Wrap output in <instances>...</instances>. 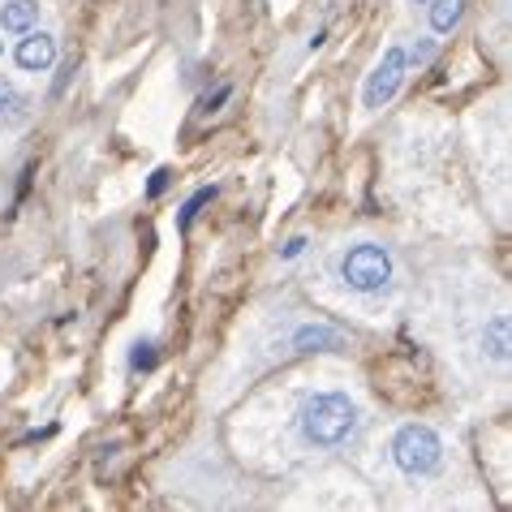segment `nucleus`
Segmentation results:
<instances>
[{
    "mask_svg": "<svg viewBox=\"0 0 512 512\" xmlns=\"http://www.w3.org/2000/svg\"><path fill=\"white\" fill-rule=\"evenodd\" d=\"M362 426V409L349 392H310L302 409H297V435L306 439L310 448H340L358 435Z\"/></svg>",
    "mask_w": 512,
    "mask_h": 512,
    "instance_id": "nucleus-1",
    "label": "nucleus"
},
{
    "mask_svg": "<svg viewBox=\"0 0 512 512\" xmlns=\"http://www.w3.org/2000/svg\"><path fill=\"white\" fill-rule=\"evenodd\" d=\"M388 452H392V465L401 469L409 482L435 478L439 469H444V439H439V431H435V426H426V422L396 426Z\"/></svg>",
    "mask_w": 512,
    "mask_h": 512,
    "instance_id": "nucleus-2",
    "label": "nucleus"
},
{
    "mask_svg": "<svg viewBox=\"0 0 512 512\" xmlns=\"http://www.w3.org/2000/svg\"><path fill=\"white\" fill-rule=\"evenodd\" d=\"M336 276L345 289L353 293H383L396 276V263H392V250L379 246V241H353L336 254Z\"/></svg>",
    "mask_w": 512,
    "mask_h": 512,
    "instance_id": "nucleus-3",
    "label": "nucleus"
},
{
    "mask_svg": "<svg viewBox=\"0 0 512 512\" xmlns=\"http://www.w3.org/2000/svg\"><path fill=\"white\" fill-rule=\"evenodd\" d=\"M405 78H409V61H405V44H388L379 56V65L366 74V87H362V108H383V104H392L396 95H401L405 87Z\"/></svg>",
    "mask_w": 512,
    "mask_h": 512,
    "instance_id": "nucleus-4",
    "label": "nucleus"
},
{
    "mask_svg": "<svg viewBox=\"0 0 512 512\" xmlns=\"http://www.w3.org/2000/svg\"><path fill=\"white\" fill-rule=\"evenodd\" d=\"M13 61H18V69H26V74H48L56 65V35L31 26V31L18 39V48H13Z\"/></svg>",
    "mask_w": 512,
    "mask_h": 512,
    "instance_id": "nucleus-5",
    "label": "nucleus"
},
{
    "mask_svg": "<svg viewBox=\"0 0 512 512\" xmlns=\"http://www.w3.org/2000/svg\"><path fill=\"white\" fill-rule=\"evenodd\" d=\"M289 349L297 358H310V353H340L345 349V336L327 323H297L289 336Z\"/></svg>",
    "mask_w": 512,
    "mask_h": 512,
    "instance_id": "nucleus-6",
    "label": "nucleus"
},
{
    "mask_svg": "<svg viewBox=\"0 0 512 512\" xmlns=\"http://www.w3.org/2000/svg\"><path fill=\"white\" fill-rule=\"evenodd\" d=\"M31 95L26 91H18L9 78H0V125L5 130H22L26 121H31Z\"/></svg>",
    "mask_w": 512,
    "mask_h": 512,
    "instance_id": "nucleus-7",
    "label": "nucleus"
},
{
    "mask_svg": "<svg viewBox=\"0 0 512 512\" xmlns=\"http://www.w3.org/2000/svg\"><path fill=\"white\" fill-rule=\"evenodd\" d=\"M478 345H482V353H487L491 362L504 366L512 358V323H508V315H491L487 327H482V336H478Z\"/></svg>",
    "mask_w": 512,
    "mask_h": 512,
    "instance_id": "nucleus-8",
    "label": "nucleus"
},
{
    "mask_svg": "<svg viewBox=\"0 0 512 512\" xmlns=\"http://www.w3.org/2000/svg\"><path fill=\"white\" fill-rule=\"evenodd\" d=\"M35 22H39L35 0H5V5H0V31L5 35H26Z\"/></svg>",
    "mask_w": 512,
    "mask_h": 512,
    "instance_id": "nucleus-9",
    "label": "nucleus"
},
{
    "mask_svg": "<svg viewBox=\"0 0 512 512\" xmlns=\"http://www.w3.org/2000/svg\"><path fill=\"white\" fill-rule=\"evenodd\" d=\"M469 0H426V18H431V35H452L465 18Z\"/></svg>",
    "mask_w": 512,
    "mask_h": 512,
    "instance_id": "nucleus-10",
    "label": "nucleus"
},
{
    "mask_svg": "<svg viewBox=\"0 0 512 512\" xmlns=\"http://www.w3.org/2000/svg\"><path fill=\"white\" fill-rule=\"evenodd\" d=\"M220 198V186H198L186 203H181V211H177V233L181 237H190V229H194V220H198V211L203 207H211Z\"/></svg>",
    "mask_w": 512,
    "mask_h": 512,
    "instance_id": "nucleus-11",
    "label": "nucleus"
},
{
    "mask_svg": "<svg viewBox=\"0 0 512 512\" xmlns=\"http://www.w3.org/2000/svg\"><path fill=\"white\" fill-rule=\"evenodd\" d=\"M130 371L134 375H155V371H160V345H155V340H134Z\"/></svg>",
    "mask_w": 512,
    "mask_h": 512,
    "instance_id": "nucleus-12",
    "label": "nucleus"
},
{
    "mask_svg": "<svg viewBox=\"0 0 512 512\" xmlns=\"http://www.w3.org/2000/svg\"><path fill=\"white\" fill-rule=\"evenodd\" d=\"M405 61H409V74H414V69L422 74V69L435 61V39H431V35H418L414 48H405Z\"/></svg>",
    "mask_w": 512,
    "mask_h": 512,
    "instance_id": "nucleus-13",
    "label": "nucleus"
},
{
    "mask_svg": "<svg viewBox=\"0 0 512 512\" xmlns=\"http://www.w3.org/2000/svg\"><path fill=\"white\" fill-rule=\"evenodd\" d=\"M168 186H173V168L160 164V168H151V177H147V186H142V194H147V203H155V198H164Z\"/></svg>",
    "mask_w": 512,
    "mask_h": 512,
    "instance_id": "nucleus-14",
    "label": "nucleus"
},
{
    "mask_svg": "<svg viewBox=\"0 0 512 512\" xmlns=\"http://www.w3.org/2000/svg\"><path fill=\"white\" fill-rule=\"evenodd\" d=\"M233 99V82H220L216 91H207L203 99H198V112H203V117H211V112H220L224 104H229Z\"/></svg>",
    "mask_w": 512,
    "mask_h": 512,
    "instance_id": "nucleus-15",
    "label": "nucleus"
},
{
    "mask_svg": "<svg viewBox=\"0 0 512 512\" xmlns=\"http://www.w3.org/2000/svg\"><path fill=\"white\" fill-rule=\"evenodd\" d=\"M31 181H35V164H26L22 168V173H18V190H13V207L5 211V216L13 220V216H18V211H22V203H26V194H31Z\"/></svg>",
    "mask_w": 512,
    "mask_h": 512,
    "instance_id": "nucleus-16",
    "label": "nucleus"
},
{
    "mask_svg": "<svg viewBox=\"0 0 512 512\" xmlns=\"http://www.w3.org/2000/svg\"><path fill=\"white\" fill-rule=\"evenodd\" d=\"M306 250H310V237H306V233H293V237L280 246V263H297Z\"/></svg>",
    "mask_w": 512,
    "mask_h": 512,
    "instance_id": "nucleus-17",
    "label": "nucleus"
},
{
    "mask_svg": "<svg viewBox=\"0 0 512 512\" xmlns=\"http://www.w3.org/2000/svg\"><path fill=\"white\" fill-rule=\"evenodd\" d=\"M56 431H61V426H56V422H48V426H35V431H26V435L18 439V448H26V444H39V439H52Z\"/></svg>",
    "mask_w": 512,
    "mask_h": 512,
    "instance_id": "nucleus-18",
    "label": "nucleus"
},
{
    "mask_svg": "<svg viewBox=\"0 0 512 512\" xmlns=\"http://www.w3.org/2000/svg\"><path fill=\"white\" fill-rule=\"evenodd\" d=\"M69 78H74V61H65V65H61V74H56V82H52V99H61V95H65Z\"/></svg>",
    "mask_w": 512,
    "mask_h": 512,
    "instance_id": "nucleus-19",
    "label": "nucleus"
},
{
    "mask_svg": "<svg viewBox=\"0 0 512 512\" xmlns=\"http://www.w3.org/2000/svg\"><path fill=\"white\" fill-rule=\"evenodd\" d=\"M323 39H327V26H319V31L310 35V44H306V48H310V52H315V48H323Z\"/></svg>",
    "mask_w": 512,
    "mask_h": 512,
    "instance_id": "nucleus-20",
    "label": "nucleus"
},
{
    "mask_svg": "<svg viewBox=\"0 0 512 512\" xmlns=\"http://www.w3.org/2000/svg\"><path fill=\"white\" fill-rule=\"evenodd\" d=\"M0 52H5V39H0Z\"/></svg>",
    "mask_w": 512,
    "mask_h": 512,
    "instance_id": "nucleus-21",
    "label": "nucleus"
},
{
    "mask_svg": "<svg viewBox=\"0 0 512 512\" xmlns=\"http://www.w3.org/2000/svg\"><path fill=\"white\" fill-rule=\"evenodd\" d=\"M414 5H426V0H414Z\"/></svg>",
    "mask_w": 512,
    "mask_h": 512,
    "instance_id": "nucleus-22",
    "label": "nucleus"
}]
</instances>
